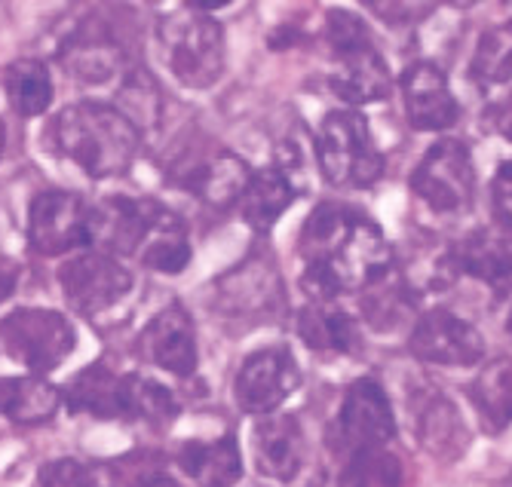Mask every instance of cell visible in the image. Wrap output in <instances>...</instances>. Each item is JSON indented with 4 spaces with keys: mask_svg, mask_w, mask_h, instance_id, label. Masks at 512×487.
Here are the masks:
<instances>
[{
    "mask_svg": "<svg viewBox=\"0 0 512 487\" xmlns=\"http://www.w3.org/2000/svg\"><path fill=\"white\" fill-rule=\"evenodd\" d=\"M316 160L332 187L362 190L384 175V154L365 117L356 111L325 114L316 132Z\"/></svg>",
    "mask_w": 512,
    "mask_h": 487,
    "instance_id": "5",
    "label": "cell"
},
{
    "mask_svg": "<svg viewBox=\"0 0 512 487\" xmlns=\"http://www.w3.org/2000/svg\"><path fill=\"white\" fill-rule=\"evenodd\" d=\"M307 442L295 414H267L252 429L255 469L270 481H292L304 466Z\"/></svg>",
    "mask_w": 512,
    "mask_h": 487,
    "instance_id": "16",
    "label": "cell"
},
{
    "mask_svg": "<svg viewBox=\"0 0 512 487\" xmlns=\"http://www.w3.org/2000/svg\"><path fill=\"white\" fill-rule=\"evenodd\" d=\"M138 353H142L151 365L175 374V377H191L197 371L200 353H197V331L191 316L181 307H169L157 313L138 334Z\"/></svg>",
    "mask_w": 512,
    "mask_h": 487,
    "instance_id": "15",
    "label": "cell"
},
{
    "mask_svg": "<svg viewBox=\"0 0 512 487\" xmlns=\"http://www.w3.org/2000/svg\"><path fill=\"white\" fill-rule=\"evenodd\" d=\"M491 212L500 227L512 230V163H500L491 181Z\"/></svg>",
    "mask_w": 512,
    "mask_h": 487,
    "instance_id": "33",
    "label": "cell"
},
{
    "mask_svg": "<svg viewBox=\"0 0 512 487\" xmlns=\"http://www.w3.org/2000/svg\"><path fill=\"white\" fill-rule=\"evenodd\" d=\"M424 442L436 451V454H445L448 445H454V451H460V438L467 442V432H460V420H457V411L445 402V399H436L427 411H424Z\"/></svg>",
    "mask_w": 512,
    "mask_h": 487,
    "instance_id": "31",
    "label": "cell"
},
{
    "mask_svg": "<svg viewBox=\"0 0 512 487\" xmlns=\"http://www.w3.org/2000/svg\"><path fill=\"white\" fill-rule=\"evenodd\" d=\"M295 200H298V184L292 181L286 166L273 163V166L252 172L237 209L249 227H255L258 233H267Z\"/></svg>",
    "mask_w": 512,
    "mask_h": 487,
    "instance_id": "18",
    "label": "cell"
},
{
    "mask_svg": "<svg viewBox=\"0 0 512 487\" xmlns=\"http://www.w3.org/2000/svg\"><path fill=\"white\" fill-rule=\"evenodd\" d=\"M59 62L68 71V77L89 83V86H99V83H108L114 74H120L123 50L102 25H80L62 43Z\"/></svg>",
    "mask_w": 512,
    "mask_h": 487,
    "instance_id": "17",
    "label": "cell"
},
{
    "mask_svg": "<svg viewBox=\"0 0 512 487\" xmlns=\"http://www.w3.org/2000/svg\"><path fill=\"white\" fill-rule=\"evenodd\" d=\"M295 328H298V337L313 353L353 356L362 347L356 319L344 310H335L332 304H307L298 313Z\"/></svg>",
    "mask_w": 512,
    "mask_h": 487,
    "instance_id": "22",
    "label": "cell"
},
{
    "mask_svg": "<svg viewBox=\"0 0 512 487\" xmlns=\"http://www.w3.org/2000/svg\"><path fill=\"white\" fill-rule=\"evenodd\" d=\"M448 264L457 273H467L482 285L494 288L497 295L512 291V249L488 230H476L448 255Z\"/></svg>",
    "mask_w": 512,
    "mask_h": 487,
    "instance_id": "19",
    "label": "cell"
},
{
    "mask_svg": "<svg viewBox=\"0 0 512 487\" xmlns=\"http://www.w3.org/2000/svg\"><path fill=\"white\" fill-rule=\"evenodd\" d=\"M470 399L488 432H503L512 423V362H488L470 383Z\"/></svg>",
    "mask_w": 512,
    "mask_h": 487,
    "instance_id": "25",
    "label": "cell"
},
{
    "mask_svg": "<svg viewBox=\"0 0 512 487\" xmlns=\"http://www.w3.org/2000/svg\"><path fill=\"white\" fill-rule=\"evenodd\" d=\"M509 334H512V319H509Z\"/></svg>",
    "mask_w": 512,
    "mask_h": 487,
    "instance_id": "38",
    "label": "cell"
},
{
    "mask_svg": "<svg viewBox=\"0 0 512 487\" xmlns=\"http://www.w3.org/2000/svg\"><path fill=\"white\" fill-rule=\"evenodd\" d=\"M77 347L74 325L56 310H13L0 319V350L19 365H25L34 377L56 371Z\"/></svg>",
    "mask_w": 512,
    "mask_h": 487,
    "instance_id": "7",
    "label": "cell"
},
{
    "mask_svg": "<svg viewBox=\"0 0 512 487\" xmlns=\"http://www.w3.org/2000/svg\"><path fill=\"white\" fill-rule=\"evenodd\" d=\"M396 435V420L390 399L378 380H356L344 393L335 426L329 429V445L341 463L359 460L384 451V445Z\"/></svg>",
    "mask_w": 512,
    "mask_h": 487,
    "instance_id": "6",
    "label": "cell"
},
{
    "mask_svg": "<svg viewBox=\"0 0 512 487\" xmlns=\"http://www.w3.org/2000/svg\"><path fill=\"white\" fill-rule=\"evenodd\" d=\"M175 463L200 487H234L243 475V457L234 435L181 445Z\"/></svg>",
    "mask_w": 512,
    "mask_h": 487,
    "instance_id": "21",
    "label": "cell"
},
{
    "mask_svg": "<svg viewBox=\"0 0 512 487\" xmlns=\"http://www.w3.org/2000/svg\"><path fill=\"white\" fill-rule=\"evenodd\" d=\"M408 126L417 132H442L457 123L460 105L448 86V77L433 62H414L399 77Z\"/></svg>",
    "mask_w": 512,
    "mask_h": 487,
    "instance_id": "14",
    "label": "cell"
},
{
    "mask_svg": "<svg viewBox=\"0 0 512 487\" xmlns=\"http://www.w3.org/2000/svg\"><path fill=\"white\" fill-rule=\"evenodd\" d=\"M135 258L142 261L148 270L169 273V276L181 273L191 264L194 249H191V239H188V227H184L181 218L175 212H169L163 203L154 206L148 233L142 239V246H138Z\"/></svg>",
    "mask_w": 512,
    "mask_h": 487,
    "instance_id": "20",
    "label": "cell"
},
{
    "mask_svg": "<svg viewBox=\"0 0 512 487\" xmlns=\"http://www.w3.org/2000/svg\"><path fill=\"white\" fill-rule=\"evenodd\" d=\"M126 374H114L105 365H89L68 386V405L99 420H123Z\"/></svg>",
    "mask_w": 512,
    "mask_h": 487,
    "instance_id": "23",
    "label": "cell"
},
{
    "mask_svg": "<svg viewBox=\"0 0 512 487\" xmlns=\"http://www.w3.org/2000/svg\"><path fill=\"white\" fill-rule=\"evenodd\" d=\"M34 487H96V481L80 460H53L40 469Z\"/></svg>",
    "mask_w": 512,
    "mask_h": 487,
    "instance_id": "32",
    "label": "cell"
},
{
    "mask_svg": "<svg viewBox=\"0 0 512 487\" xmlns=\"http://www.w3.org/2000/svg\"><path fill=\"white\" fill-rule=\"evenodd\" d=\"M4 148H7V126L0 123V157H4Z\"/></svg>",
    "mask_w": 512,
    "mask_h": 487,
    "instance_id": "37",
    "label": "cell"
},
{
    "mask_svg": "<svg viewBox=\"0 0 512 487\" xmlns=\"http://www.w3.org/2000/svg\"><path fill=\"white\" fill-rule=\"evenodd\" d=\"M4 86H7L13 111L22 117H40L53 105V77L37 59L13 62L4 74Z\"/></svg>",
    "mask_w": 512,
    "mask_h": 487,
    "instance_id": "27",
    "label": "cell"
},
{
    "mask_svg": "<svg viewBox=\"0 0 512 487\" xmlns=\"http://www.w3.org/2000/svg\"><path fill=\"white\" fill-rule=\"evenodd\" d=\"M178 414V402L169 389L142 374H126V405L123 420H145V423H169Z\"/></svg>",
    "mask_w": 512,
    "mask_h": 487,
    "instance_id": "30",
    "label": "cell"
},
{
    "mask_svg": "<svg viewBox=\"0 0 512 487\" xmlns=\"http://www.w3.org/2000/svg\"><path fill=\"white\" fill-rule=\"evenodd\" d=\"M298 386H301V371H298L295 353L289 347H264L243 359L237 380H234V399L246 414L267 417L283 405Z\"/></svg>",
    "mask_w": 512,
    "mask_h": 487,
    "instance_id": "10",
    "label": "cell"
},
{
    "mask_svg": "<svg viewBox=\"0 0 512 487\" xmlns=\"http://www.w3.org/2000/svg\"><path fill=\"white\" fill-rule=\"evenodd\" d=\"M301 285L313 304H332L338 295L368 291L393 270V249L371 215L322 203L301 230Z\"/></svg>",
    "mask_w": 512,
    "mask_h": 487,
    "instance_id": "1",
    "label": "cell"
},
{
    "mask_svg": "<svg viewBox=\"0 0 512 487\" xmlns=\"http://www.w3.org/2000/svg\"><path fill=\"white\" fill-rule=\"evenodd\" d=\"M411 193L436 215L467 212L476 193V166L467 144L457 138L436 141L411 175Z\"/></svg>",
    "mask_w": 512,
    "mask_h": 487,
    "instance_id": "8",
    "label": "cell"
},
{
    "mask_svg": "<svg viewBox=\"0 0 512 487\" xmlns=\"http://www.w3.org/2000/svg\"><path fill=\"white\" fill-rule=\"evenodd\" d=\"M218 301L230 313H252L270 307L276 295V276L264 261H246L234 273H227L218 285Z\"/></svg>",
    "mask_w": 512,
    "mask_h": 487,
    "instance_id": "26",
    "label": "cell"
},
{
    "mask_svg": "<svg viewBox=\"0 0 512 487\" xmlns=\"http://www.w3.org/2000/svg\"><path fill=\"white\" fill-rule=\"evenodd\" d=\"M325 40L332 46L335 71L329 77L332 92L347 105H371L390 95V68L378 53L365 22L347 10L325 16Z\"/></svg>",
    "mask_w": 512,
    "mask_h": 487,
    "instance_id": "3",
    "label": "cell"
},
{
    "mask_svg": "<svg viewBox=\"0 0 512 487\" xmlns=\"http://www.w3.org/2000/svg\"><path fill=\"white\" fill-rule=\"evenodd\" d=\"M408 350L414 353V359L430 365L470 368L485 359V337L473 322L448 310H433L414 322Z\"/></svg>",
    "mask_w": 512,
    "mask_h": 487,
    "instance_id": "12",
    "label": "cell"
},
{
    "mask_svg": "<svg viewBox=\"0 0 512 487\" xmlns=\"http://www.w3.org/2000/svg\"><path fill=\"white\" fill-rule=\"evenodd\" d=\"M411 310H414L411 288L399 276H393V270L381 282L371 285L365 291V298H362V313L378 331L399 328L411 316Z\"/></svg>",
    "mask_w": 512,
    "mask_h": 487,
    "instance_id": "28",
    "label": "cell"
},
{
    "mask_svg": "<svg viewBox=\"0 0 512 487\" xmlns=\"http://www.w3.org/2000/svg\"><path fill=\"white\" fill-rule=\"evenodd\" d=\"M28 242L43 258L92 246V206L68 190L37 193L28 209Z\"/></svg>",
    "mask_w": 512,
    "mask_h": 487,
    "instance_id": "9",
    "label": "cell"
},
{
    "mask_svg": "<svg viewBox=\"0 0 512 487\" xmlns=\"http://www.w3.org/2000/svg\"><path fill=\"white\" fill-rule=\"evenodd\" d=\"M310 487H362V478L353 463H338V469H322L313 475Z\"/></svg>",
    "mask_w": 512,
    "mask_h": 487,
    "instance_id": "34",
    "label": "cell"
},
{
    "mask_svg": "<svg viewBox=\"0 0 512 487\" xmlns=\"http://www.w3.org/2000/svg\"><path fill=\"white\" fill-rule=\"evenodd\" d=\"M62 393L40 377H4L0 380V414L13 423L34 426L53 420Z\"/></svg>",
    "mask_w": 512,
    "mask_h": 487,
    "instance_id": "24",
    "label": "cell"
},
{
    "mask_svg": "<svg viewBox=\"0 0 512 487\" xmlns=\"http://www.w3.org/2000/svg\"><path fill=\"white\" fill-rule=\"evenodd\" d=\"M485 117L491 120V126H494L503 138H509V141H512V95H506L503 102H497Z\"/></svg>",
    "mask_w": 512,
    "mask_h": 487,
    "instance_id": "35",
    "label": "cell"
},
{
    "mask_svg": "<svg viewBox=\"0 0 512 487\" xmlns=\"http://www.w3.org/2000/svg\"><path fill=\"white\" fill-rule=\"evenodd\" d=\"M59 285L71 310L83 316H99L120 304L132 291V273L111 255L86 252L59 267Z\"/></svg>",
    "mask_w": 512,
    "mask_h": 487,
    "instance_id": "11",
    "label": "cell"
},
{
    "mask_svg": "<svg viewBox=\"0 0 512 487\" xmlns=\"http://www.w3.org/2000/svg\"><path fill=\"white\" fill-rule=\"evenodd\" d=\"M157 43L172 77L188 89H209L224 74V28L212 16L178 7L157 25Z\"/></svg>",
    "mask_w": 512,
    "mask_h": 487,
    "instance_id": "4",
    "label": "cell"
},
{
    "mask_svg": "<svg viewBox=\"0 0 512 487\" xmlns=\"http://www.w3.org/2000/svg\"><path fill=\"white\" fill-rule=\"evenodd\" d=\"M249 178H252V169L230 151H215V154H203L194 160H181L172 169V184L188 190L191 197L203 200L212 209L237 206Z\"/></svg>",
    "mask_w": 512,
    "mask_h": 487,
    "instance_id": "13",
    "label": "cell"
},
{
    "mask_svg": "<svg viewBox=\"0 0 512 487\" xmlns=\"http://www.w3.org/2000/svg\"><path fill=\"white\" fill-rule=\"evenodd\" d=\"M16 285H19V267L10 258H0V304L13 298Z\"/></svg>",
    "mask_w": 512,
    "mask_h": 487,
    "instance_id": "36",
    "label": "cell"
},
{
    "mask_svg": "<svg viewBox=\"0 0 512 487\" xmlns=\"http://www.w3.org/2000/svg\"><path fill=\"white\" fill-rule=\"evenodd\" d=\"M470 74L479 86H500L512 80V22H500L479 37Z\"/></svg>",
    "mask_w": 512,
    "mask_h": 487,
    "instance_id": "29",
    "label": "cell"
},
{
    "mask_svg": "<svg viewBox=\"0 0 512 487\" xmlns=\"http://www.w3.org/2000/svg\"><path fill=\"white\" fill-rule=\"evenodd\" d=\"M46 141L83 175L114 178L135 163V154L142 148V132L120 108L77 102L53 117Z\"/></svg>",
    "mask_w": 512,
    "mask_h": 487,
    "instance_id": "2",
    "label": "cell"
}]
</instances>
